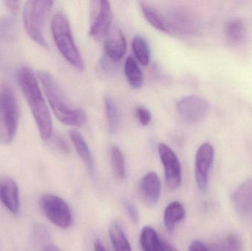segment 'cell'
Returning a JSON list of instances; mask_svg holds the SVG:
<instances>
[{
	"mask_svg": "<svg viewBox=\"0 0 252 251\" xmlns=\"http://www.w3.org/2000/svg\"><path fill=\"white\" fill-rule=\"evenodd\" d=\"M189 251H210V249L209 246H206L202 242L195 240L189 246Z\"/></svg>",
	"mask_w": 252,
	"mask_h": 251,
	"instance_id": "cell-30",
	"label": "cell"
},
{
	"mask_svg": "<svg viewBox=\"0 0 252 251\" xmlns=\"http://www.w3.org/2000/svg\"><path fill=\"white\" fill-rule=\"evenodd\" d=\"M163 244H164V251H179L164 240H163Z\"/></svg>",
	"mask_w": 252,
	"mask_h": 251,
	"instance_id": "cell-33",
	"label": "cell"
},
{
	"mask_svg": "<svg viewBox=\"0 0 252 251\" xmlns=\"http://www.w3.org/2000/svg\"><path fill=\"white\" fill-rule=\"evenodd\" d=\"M91 22L89 34L94 40L105 38L110 30L112 10L110 2L106 0L92 2Z\"/></svg>",
	"mask_w": 252,
	"mask_h": 251,
	"instance_id": "cell-8",
	"label": "cell"
},
{
	"mask_svg": "<svg viewBox=\"0 0 252 251\" xmlns=\"http://www.w3.org/2000/svg\"><path fill=\"white\" fill-rule=\"evenodd\" d=\"M111 165L115 177L119 180L125 179V159L122 151L117 146H113L111 149Z\"/></svg>",
	"mask_w": 252,
	"mask_h": 251,
	"instance_id": "cell-25",
	"label": "cell"
},
{
	"mask_svg": "<svg viewBox=\"0 0 252 251\" xmlns=\"http://www.w3.org/2000/svg\"><path fill=\"white\" fill-rule=\"evenodd\" d=\"M17 80L35 119L40 137L44 140L50 139L53 133V121L35 74L31 68L24 66L18 71Z\"/></svg>",
	"mask_w": 252,
	"mask_h": 251,
	"instance_id": "cell-1",
	"label": "cell"
},
{
	"mask_svg": "<svg viewBox=\"0 0 252 251\" xmlns=\"http://www.w3.org/2000/svg\"><path fill=\"white\" fill-rule=\"evenodd\" d=\"M127 44L124 32L118 28H111L105 37V56L112 62H118L125 56Z\"/></svg>",
	"mask_w": 252,
	"mask_h": 251,
	"instance_id": "cell-12",
	"label": "cell"
},
{
	"mask_svg": "<svg viewBox=\"0 0 252 251\" xmlns=\"http://www.w3.org/2000/svg\"><path fill=\"white\" fill-rule=\"evenodd\" d=\"M176 109L185 122L196 124L205 119L208 114L210 106L204 99L192 95L181 99L176 104Z\"/></svg>",
	"mask_w": 252,
	"mask_h": 251,
	"instance_id": "cell-10",
	"label": "cell"
},
{
	"mask_svg": "<svg viewBox=\"0 0 252 251\" xmlns=\"http://www.w3.org/2000/svg\"><path fill=\"white\" fill-rule=\"evenodd\" d=\"M162 13L167 34L196 35L201 29V23L196 15L185 7H170L164 10Z\"/></svg>",
	"mask_w": 252,
	"mask_h": 251,
	"instance_id": "cell-6",
	"label": "cell"
},
{
	"mask_svg": "<svg viewBox=\"0 0 252 251\" xmlns=\"http://www.w3.org/2000/svg\"><path fill=\"white\" fill-rule=\"evenodd\" d=\"M0 201L13 215L20 209L19 190L14 180L7 176L0 177Z\"/></svg>",
	"mask_w": 252,
	"mask_h": 251,
	"instance_id": "cell-15",
	"label": "cell"
},
{
	"mask_svg": "<svg viewBox=\"0 0 252 251\" xmlns=\"http://www.w3.org/2000/svg\"><path fill=\"white\" fill-rule=\"evenodd\" d=\"M109 237L115 251H132L130 243L119 223H112L109 227Z\"/></svg>",
	"mask_w": 252,
	"mask_h": 251,
	"instance_id": "cell-21",
	"label": "cell"
},
{
	"mask_svg": "<svg viewBox=\"0 0 252 251\" xmlns=\"http://www.w3.org/2000/svg\"><path fill=\"white\" fill-rule=\"evenodd\" d=\"M232 200L237 214L243 219L252 221V179L237 188Z\"/></svg>",
	"mask_w": 252,
	"mask_h": 251,
	"instance_id": "cell-13",
	"label": "cell"
},
{
	"mask_svg": "<svg viewBox=\"0 0 252 251\" xmlns=\"http://www.w3.org/2000/svg\"><path fill=\"white\" fill-rule=\"evenodd\" d=\"M69 138L73 143L77 153L82 159L89 172L94 176L95 174V165H94V159H93L91 150H90V147L86 141L85 139L84 138L81 133L76 131H72L69 132Z\"/></svg>",
	"mask_w": 252,
	"mask_h": 251,
	"instance_id": "cell-16",
	"label": "cell"
},
{
	"mask_svg": "<svg viewBox=\"0 0 252 251\" xmlns=\"http://www.w3.org/2000/svg\"><path fill=\"white\" fill-rule=\"evenodd\" d=\"M104 105L109 134L111 135H115L118 133L120 126V116L118 107L113 99L109 95L105 96Z\"/></svg>",
	"mask_w": 252,
	"mask_h": 251,
	"instance_id": "cell-22",
	"label": "cell"
},
{
	"mask_svg": "<svg viewBox=\"0 0 252 251\" xmlns=\"http://www.w3.org/2000/svg\"><path fill=\"white\" fill-rule=\"evenodd\" d=\"M139 242L144 251H165L163 240L152 227L145 226L142 230Z\"/></svg>",
	"mask_w": 252,
	"mask_h": 251,
	"instance_id": "cell-19",
	"label": "cell"
},
{
	"mask_svg": "<svg viewBox=\"0 0 252 251\" xmlns=\"http://www.w3.org/2000/svg\"><path fill=\"white\" fill-rule=\"evenodd\" d=\"M215 150L210 143L200 146L195 155V178L197 186L201 191L207 189L209 172L214 160Z\"/></svg>",
	"mask_w": 252,
	"mask_h": 251,
	"instance_id": "cell-11",
	"label": "cell"
},
{
	"mask_svg": "<svg viewBox=\"0 0 252 251\" xmlns=\"http://www.w3.org/2000/svg\"><path fill=\"white\" fill-rule=\"evenodd\" d=\"M246 29L244 24L240 19H235L228 24L226 37L232 44H239L244 41Z\"/></svg>",
	"mask_w": 252,
	"mask_h": 251,
	"instance_id": "cell-26",
	"label": "cell"
},
{
	"mask_svg": "<svg viewBox=\"0 0 252 251\" xmlns=\"http://www.w3.org/2000/svg\"><path fill=\"white\" fill-rule=\"evenodd\" d=\"M124 205L130 221L134 223H137L139 222V212H138L136 206L127 200H124Z\"/></svg>",
	"mask_w": 252,
	"mask_h": 251,
	"instance_id": "cell-28",
	"label": "cell"
},
{
	"mask_svg": "<svg viewBox=\"0 0 252 251\" xmlns=\"http://www.w3.org/2000/svg\"><path fill=\"white\" fill-rule=\"evenodd\" d=\"M53 1H28L23 11V22L28 35L34 41L44 48L48 44L44 36L46 19L53 7Z\"/></svg>",
	"mask_w": 252,
	"mask_h": 251,
	"instance_id": "cell-5",
	"label": "cell"
},
{
	"mask_svg": "<svg viewBox=\"0 0 252 251\" xmlns=\"http://www.w3.org/2000/svg\"><path fill=\"white\" fill-rule=\"evenodd\" d=\"M158 153L164 170L166 184L172 190H176L182 184V167L175 152L164 143L158 145Z\"/></svg>",
	"mask_w": 252,
	"mask_h": 251,
	"instance_id": "cell-9",
	"label": "cell"
},
{
	"mask_svg": "<svg viewBox=\"0 0 252 251\" xmlns=\"http://www.w3.org/2000/svg\"><path fill=\"white\" fill-rule=\"evenodd\" d=\"M51 29L55 42L61 54L74 67L83 70L84 60L74 41L67 16L62 12L56 13L52 19Z\"/></svg>",
	"mask_w": 252,
	"mask_h": 251,
	"instance_id": "cell-3",
	"label": "cell"
},
{
	"mask_svg": "<svg viewBox=\"0 0 252 251\" xmlns=\"http://www.w3.org/2000/svg\"><path fill=\"white\" fill-rule=\"evenodd\" d=\"M132 49L136 60L142 66H147L151 60V51L146 39L142 35H135L132 41Z\"/></svg>",
	"mask_w": 252,
	"mask_h": 251,
	"instance_id": "cell-23",
	"label": "cell"
},
{
	"mask_svg": "<svg viewBox=\"0 0 252 251\" xmlns=\"http://www.w3.org/2000/svg\"><path fill=\"white\" fill-rule=\"evenodd\" d=\"M37 77L41 81L53 113L61 122L69 126L77 127L81 126L87 122L85 112L69 105L59 84L50 72L38 71Z\"/></svg>",
	"mask_w": 252,
	"mask_h": 251,
	"instance_id": "cell-2",
	"label": "cell"
},
{
	"mask_svg": "<svg viewBox=\"0 0 252 251\" xmlns=\"http://www.w3.org/2000/svg\"><path fill=\"white\" fill-rule=\"evenodd\" d=\"M43 251H60V250L54 245H50V246H47Z\"/></svg>",
	"mask_w": 252,
	"mask_h": 251,
	"instance_id": "cell-34",
	"label": "cell"
},
{
	"mask_svg": "<svg viewBox=\"0 0 252 251\" xmlns=\"http://www.w3.org/2000/svg\"><path fill=\"white\" fill-rule=\"evenodd\" d=\"M5 4L10 11L16 13L19 10L20 2L19 1H5Z\"/></svg>",
	"mask_w": 252,
	"mask_h": 251,
	"instance_id": "cell-31",
	"label": "cell"
},
{
	"mask_svg": "<svg viewBox=\"0 0 252 251\" xmlns=\"http://www.w3.org/2000/svg\"><path fill=\"white\" fill-rule=\"evenodd\" d=\"M161 190V181L156 172H148L139 181L138 187L139 196L148 206H154L158 203Z\"/></svg>",
	"mask_w": 252,
	"mask_h": 251,
	"instance_id": "cell-14",
	"label": "cell"
},
{
	"mask_svg": "<svg viewBox=\"0 0 252 251\" xmlns=\"http://www.w3.org/2000/svg\"><path fill=\"white\" fill-rule=\"evenodd\" d=\"M40 207L46 218L59 228L66 229L72 225L70 208L62 197L55 195H44L40 199Z\"/></svg>",
	"mask_w": 252,
	"mask_h": 251,
	"instance_id": "cell-7",
	"label": "cell"
},
{
	"mask_svg": "<svg viewBox=\"0 0 252 251\" xmlns=\"http://www.w3.org/2000/svg\"><path fill=\"white\" fill-rule=\"evenodd\" d=\"M210 251H244L242 240L236 234H229L216 244L209 246Z\"/></svg>",
	"mask_w": 252,
	"mask_h": 251,
	"instance_id": "cell-24",
	"label": "cell"
},
{
	"mask_svg": "<svg viewBox=\"0 0 252 251\" xmlns=\"http://www.w3.org/2000/svg\"><path fill=\"white\" fill-rule=\"evenodd\" d=\"M126 79L130 86L139 88L143 85V74L136 60L131 56H128L125 62Z\"/></svg>",
	"mask_w": 252,
	"mask_h": 251,
	"instance_id": "cell-20",
	"label": "cell"
},
{
	"mask_svg": "<svg viewBox=\"0 0 252 251\" xmlns=\"http://www.w3.org/2000/svg\"><path fill=\"white\" fill-rule=\"evenodd\" d=\"M19 124V108L13 90L7 85L0 86V144L13 141Z\"/></svg>",
	"mask_w": 252,
	"mask_h": 251,
	"instance_id": "cell-4",
	"label": "cell"
},
{
	"mask_svg": "<svg viewBox=\"0 0 252 251\" xmlns=\"http://www.w3.org/2000/svg\"><path fill=\"white\" fill-rule=\"evenodd\" d=\"M139 7L145 19L151 26L161 32L167 33L164 16L160 9L146 1H139Z\"/></svg>",
	"mask_w": 252,
	"mask_h": 251,
	"instance_id": "cell-18",
	"label": "cell"
},
{
	"mask_svg": "<svg viewBox=\"0 0 252 251\" xmlns=\"http://www.w3.org/2000/svg\"><path fill=\"white\" fill-rule=\"evenodd\" d=\"M55 145L60 151L64 153H68L69 152V147L66 143V140L61 137H56L54 139Z\"/></svg>",
	"mask_w": 252,
	"mask_h": 251,
	"instance_id": "cell-29",
	"label": "cell"
},
{
	"mask_svg": "<svg viewBox=\"0 0 252 251\" xmlns=\"http://www.w3.org/2000/svg\"><path fill=\"white\" fill-rule=\"evenodd\" d=\"M135 114L139 123L143 126H147L151 123V119H152L151 112L144 106H139L136 107Z\"/></svg>",
	"mask_w": 252,
	"mask_h": 251,
	"instance_id": "cell-27",
	"label": "cell"
},
{
	"mask_svg": "<svg viewBox=\"0 0 252 251\" xmlns=\"http://www.w3.org/2000/svg\"><path fill=\"white\" fill-rule=\"evenodd\" d=\"M94 251H107L100 240H96L94 245Z\"/></svg>",
	"mask_w": 252,
	"mask_h": 251,
	"instance_id": "cell-32",
	"label": "cell"
},
{
	"mask_svg": "<svg viewBox=\"0 0 252 251\" xmlns=\"http://www.w3.org/2000/svg\"><path fill=\"white\" fill-rule=\"evenodd\" d=\"M185 217V209L179 201H173L166 207L164 212V226L170 234L174 232L176 224L182 221Z\"/></svg>",
	"mask_w": 252,
	"mask_h": 251,
	"instance_id": "cell-17",
	"label": "cell"
}]
</instances>
